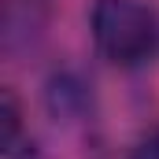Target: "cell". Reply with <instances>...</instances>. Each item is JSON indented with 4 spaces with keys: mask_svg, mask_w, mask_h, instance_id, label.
Wrapping results in <instances>:
<instances>
[{
    "mask_svg": "<svg viewBox=\"0 0 159 159\" xmlns=\"http://www.w3.org/2000/svg\"><path fill=\"white\" fill-rule=\"evenodd\" d=\"M89 37L104 63L133 70L159 52V11L148 0H93Z\"/></svg>",
    "mask_w": 159,
    "mask_h": 159,
    "instance_id": "cell-1",
    "label": "cell"
},
{
    "mask_svg": "<svg viewBox=\"0 0 159 159\" xmlns=\"http://www.w3.org/2000/svg\"><path fill=\"white\" fill-rule=\"evenodd\" d=\"M4 159H41V148L34 137H26V141H19L15 148H7V152H0Z\"/></svg>",
    "mask_w": 159,
    "mask_h": 159,
    "instance_id": "cell-6",
    "label": "cell"
},
{
    "mask_svg": "<svg viewBox=\"0 0 159 159\" xmlns=\"http://www.w3.org/2000/svg\"><path fill=\"white\" fill-rule=\"evenodd\" d=\"M44 30V11H41V0H11L7 4V22H4V44L7 52L19 48V41L34 44Z\"/></svg>",
    "mask_w": 159,
    "mask_h": 159,
    "instance_id": "cell-3",
    "label": "cell"
},
{
    "mask_svg": "<svg viewBox=\"0 0 159 159\" xmlns=\"http://www.w3.org/2000/svg\"><path fill=\"white\" fill-rule=\"evenodd\" d=\"M0 126H4V133H0V152H7V148H15L19 141H26V137H30V133H26V126H22L19 96H15L11 89H4V96H0Z\"/></svg>",
    "mask_w": 159,
    "mask_h": 159,
    "instance_id": "cell-4",
    "label": "cell"
},
{
    "mask_svg": "<svg viewBox=\"0 0 159 159\" xmlns=\"http://www.w3.org/2000/svg\"><path fill=\"white\" fill-rule=\"evenodd\" d=\"M129 159H159V129H152L148 137H141V141L133 144Z\"/></svg>",
    "mask_w": 159,
    "mask_h": 159,
    "instance_id": "cell-5",
    "label": "cell"
},
{
    "mask_svg": "<svg viewBox=\"0 0 159 159\" xmlns=\"http://www.w3.org/2000/svg\"><path fill=\"white\" fill-rule=\"evenodd\" d=\"M44 107H48V115L56 122H81L93 111V93L78 74L56 70L44 81Z\"/></svg>",
    "mask_w": 159,
    "mask_h": 159,
    "instance_id": "cell-2",
    "label": "cell"
}]
</instances>
